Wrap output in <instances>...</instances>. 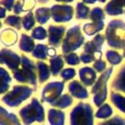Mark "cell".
Masks as SVG:
<instances>
[{"instance_id": "6da1fadb", "label": "cell", "mask_w": 125, "mask_h": 125, "mask_svg": "<svg viewBox=\"0 0 125 125\" xmlns=\"http://www.w3.org/2000/svg\"><path fill=\"white\" fill-rule=\"evenodd\" d=\"M20 116L24 125H30L34 121H44V108L37 99H32L31 103L20 110Z\"/></svg>"}, {"instance_id": "7a4b0ae2", "label": "cell", "mask_w": 125, "mask_h": 125, "mask_svg": "<svg viewBox=\"0 0 125 125\" xmlns=\"http://www.w3.org/2000/svg\"><path fill=\"white\" fill-rule=\"evenodd\" d=\"M70 125H93V109L89 104L79 103L71 110Z\"/></svg>"}, {"instance_id": "3957f363", "label": "cell", "mask_w": 125, "mask_h": 125, "mask_svg": "<svg viewBox=\"0 0 125 125\" xmlns=\"http://www.w3.org/2000/svg\"><path fill=\"white\" fill-rule=\"evenodd\" d=\"M33 92V89L27 86H15L11 92L6 94L2 101L9 106H18L24 100H26Z\"/></svg>"}, {"instance_id": "277c9868", "label": "cell", "mask_w": 125, "mask_h": 125, "mask_svg": "<svg viewBox=\"0 0 125 125\" xmlns=\"http://www.w3.org/2000/svg\"><path fill=\"white\" fill-rule=\"evenodd\" d=\"M22 69L14 71V77L22 83H29L36 86V75H35V64L26 57H22Z\"/></svg>"}, {"instance_id": "5b68a950", "label": "cell", "mask_w": 125, "mask_h": 125, "mask_svg": "<svg viewBox=\"0 0 125 125\" xmlns=\"http://www.w3.org/2000/svg\"><path fill=\"white\" fill-rule=\"evenodd\" d=\"M111 71H112V68H108L105 72H104L92 88V93L95 95L94 96V103L97 106L103 105V103L106 99V94H107L106 81H107Z\"/></svg>"}, {"instance_id": "8992f818", "label": "cell", "mask_w": 125, "mask_h": 125, "mask_svg": "<svg viewBox=\"0 0 125 125\" xmlns=\"http://www.w3.org/2000/svg\"><path fill=\"white\" fill-rule=\"evenodd\" d=\"M116 36H119V39L124 47L125 45V24L122 21L115 20L109 22L106 29V39L110 46L113 45Z\"/></svg>"}, {"instance_id": "52a82bcc", "label": "cell", "mask_w": 125, "mask_h": 125, "mask_svg": "<svg viewBox=\"0 0 125 125\" xmlns=\"http://www.w3.org/2000/svg\"><path fill=\"white\" fill-rule=\"evenodd\" d=\"M83 36L80 34V26L76 25L68 30L65 40L62 45L63 53H68L72 50L79 48V46L83 43Z\"/></svg>"}, {"instance_id": "ba28073f", "label": "cell", "mask_w": 125, "mask_h": 125, "mask_svg": "<svg viewBox=\"0 0 125 125\" xmlns=\"http://www.w3.org/2000/svg\"><path fill=\"white\" fill-rule=\"evenodd\" d=\"M62 89H63V82L55 81L47 84L42 92V101L52 104L55 101H57L60 98Z\"/></svg>"}, {"instance_id": "9c48e42d", "label": "cell", "mask_w": 125, "mask_h": 125, "mask_svg": "<svg viewBox=\"0 0 125 125\" xmlns=\"http://www.w3.org/2000/svg\"><path fill=\"white\" fill-rule=\"evenodd\" d=\"M51 13L56 21H65L71 19L73 9L70 6H54Z\"/></svg>"}, {"instance_id": "30bf717a", "label": "cell", "mask_w": 125, "mask_h": 125, "mask_svg": "<svg viewBox=\"0 0 125 125\" xmlns=\"http://www.w3.org/2000/svg\"><path fill=\"white\" fill-rule=\"evenodd\" d=\"M3 62L8 64V66L11 69L16 71L17 67L20 64V57L17 56V54H15L14 52L9 51L7 49L2 50L0 52V63H3Z\"/></svg>"}, {"instance_id": "8fae6325", "label": "cell", "mask_w": 125, "mask_h": 125, "mask_svg": "<svg viewBox=\"0 0 125 125\" xmlns=\"http://www.w3.org/2000/svg\"><path fill=\"white\" fill-rule=\"evenodd\" d=\"M68 90H69L70 94L73 97L77 98V99H86V98H88V92H87V90L78 81H72L71 83H69Z\"/></svg>"}, {"instance_id": "7c38bea8", "label": "cell", "mask_w": 125, "mask_h": 125, "mask_svg": "<svg viewBox=\"0 0 125 125\" xmlns=\"http://www.w3.org/2000/svg\"><path fill=\"white\" fill-rule=\"evenodd\" d=\"M0 125H21L19 118L0 106Z\"/></svg>"}, {"instance_id": "4fadbf2b", "label": "cell", "mask_w": 125, "mask_h": 125, "mask_svg": "<svg viewBox=\"0 0 125 125\" xmlns=\"http://www.w3.org/2000/svg\"><path fill=\"white\" fill-rule=\"evenodd\" d=\"M48 119H49L50 125H63L64 112L60 109L51 108L48 111Z\"/></svg>"}, {"instance_id": "5bb4252c", "label": "cell", "mask_w": 125, "mask_h": 125, "mask_svg": "<svg viewBox=\"0 0 125 125\" xmlns=\"http://www.w3.org/2000/svg\"><path fill=\"white\" fill-rule=\"evenodd\" d=\"M49 30H50V40H49L50 44H52L54 46L59 45V43L61 41V38H62V36L63 34L64 27L63 26L50 25Z\"/></svg>"}, {"instance_id": "9a60e30c", "label": "cell", "mask_w": 125, "mask_h": 125, "mask_svg": "<svg viewBox=\"0 0 125 125\" xmlns=\"http://www.w3.org/2000/svg\"><path fill=\"white\" fill-rule=\"evenodd\" d=\"M79 75H80V78H81L83 84L86 86L92 85L96 79V72L90 67L81 68L79 70Z\"/></svg>"}, {"instance_id": "2e32d148", "label": "cell", "mask_w": 125, "mask_h": 125, "mask_svg": "<svg viewBox=\"0 0 125 125\" xmlns=\"http://www.w3.org/2000/svg\"><path fill=\"white\" fill-rule=\"evenodd\" d=\"M111 87L112 89L122 91L125 93V65L122 67V69H120L119 73L117 74L115 79L112 81Z\"/></svg>"}, {"instance_id": "e0dca14e", "label": "cell", "mask_w": 125, "mask_h": 125, "mask_svg": "<svg viewBox=\"0 0 125 125\" xmlns=\"http://www.w3.org/2000/svg\"><path fill=\"white\" fill-rule=\"evenodd\" d=\"M125 4V0H112L108 3L105 11L110 15H119L122 13V6Z\"/></svg>"}, {"instance_id": "ac0fdd59", "label": "cell", "mask_w": 125, "mask_h": 125, "mask_svg": "<svg viewBox=\"0 0 125 125\" xmlns=\"http://www.w3.org/2000/svg\"><path fill=\"white\" fill-rule=\"evenodd\" d=\"M11 81V77L8 72L0 67V94L5 93L9 89V83Z\"/></svg>"}, {"instance_id": "d6986e66", "label": "cell", "mask_w": 125, "mask_h": 125, "mask_svg": "<svg viewBox=\"0 0 125 125\" xmlns=\"http://www.w3.org/2000/svg\"><path fill=\"white\" fill-rule=\"evenodd\" d=\"M71 104H72V98H71L69 95L65 94V95L60 97V98H59L57 101H55L51 105L56 106V107H59V108H64V107L69 106Z\"/></svg>"}, {"instance_id": "ffe728a7", "label": "cell", "mask_w": 125, "mask_h": 125, "mask_svg": "<svg viewBox=\"0 0 125 125\" xmlns=\"http://www.w3.org/2000/svg\"><path fill=\"white\" fill-rule=\"evenodd\" d=\"M110 100L115 104V106L117 108H119L121 111H123L125 113V97L112 92L110 94Z\"/></svg>"}, {"instance_id": "44dd1931", "label": "cell", "mask_w": 125, "mask_h": 125, "mask_svg": "<svg viewBox=\"0 0 125 125\" xmlns=\"http://www.w3.org/2000/svg\"><path fill=\"white\" fill-rule=\"evenodd\" d=\"M37 68H38V72H39V81H40V83H43L49 78L51 70H49L47 64H45L44 62H39L37 63Z\"/></svg>"}, {"instance_id": "7402d4cb", "label": "cell", "mask_w": 125, "mask_h": 125, "mask_svg": "<svg viewBox=\"0 0 125 125\" xmlns=\"http://www.w3.org/2000/svg\"><path fill=\"white\" fill-rule=\"evenodd\" d=\"M20 46H21V49L22 51H24V52H30L34 48V43H33V40L29 36H27L26 34H22L21 35V40Z\"/></svg>"}, {"instance_id": "603a6c76", "label": "cell", "mask_w": 125, "mask_h": 125, "mask_svg": "<svg viewBox=\"0 0 125 125\" xmlns=\"http://www.w3.org/2000/svg\"><path fill=\"white\" fill-rule=\"evenodd\" d=\"M1 38H2L3 43H5L6 45H12L17 40V34L11 29H6L1 34Z\"/></svg>"}, {"instance_id": "cb8c5ba5", "label": "cell", "mask_w": 125, "mask_h": 125, "mask_svg": "<svg viewBox=\"0 0 125 125\" xmlns=\"http://www.w3.org/2000/svg\"><path fill=\"white\" fill-rule=\"evenodd\" d=\"M111 114H112L111 107L107 104H103L100 106V108L96 112V117L100 118V119H105V118L109 117Z\"/></svg>"}, {"instance_id": "d4e9b609", "label": "cell", "mask_w": 125, "mask_h": 125, "mask_svg": "<svg viewBox=\"0 0 125 125\" xmlns=\"http://www.w3.org/2000/svg\"><path fill=\"white\" fill-rule=\"evenodd\" d=\"M50 66H51V73L53 75H57L61 68L62 67L63 65V62H62V60L61 59V57H55L54 59H52L50 61Z\"/></svg>"}, {"instance_id": "484cf974", "label": "cell", "mask_w": 125, "mask_h": 125, "mask_svg": "<svg viewBox=\"0 0 125 125\" xmlns=\"http://www.w3.org/2000/svg\"><path fill=\"white\" fill-rule=\"evenodd\" d=\"M51 10L47 8H40L36 11V20L40 23H44L50 18Z\"/></svg>"}, {"instance_id": "4316f807", "label": "cell", "mask_w": 125, "mask_h": 125, "mask_svg": "<svg viewBox=\"0 0 125 125\" xmlns=\"http://www.w3.org/2000/svg\"><path fill=\"white\" fill-rule=\"evenodd\" d=\"M88 15H90L89 8L82 3H78L77 9H76V18L77 19H86V18H88Z\"/></svg>"}, {"instance_id": "83f0119b", "label": "cell", "mask_w": 125, "mask_h": 125, "mask_svg": "<svg viewBox=\"0 0 125 125\" xmlns=\"http://www.w3.org/2000/svg\"><path fill=\"white\" fill-rule=\"evenodd\" d=\"M98 125H125V118H123L119 115H116L106 121L100 122Z\"/></svg>"}, {"instance_id": "f1b7e54d", "label": "cell", "mask_w": 125, "mask_h": 125, "mask_svg": "<svg viewBox=\"0 0 125 125\" xmlns=\"http://www.w3.org/2000/svg\"><path fill=\"white\" fill-rule=\"evenodd\" d=\"M48 51V48L47 46L45 45H38L35 47V50L33 51V56L35 58H38V59H43L45 60L46 59V52Z\"/></svg>"}, {"instance_id": "f546056e", "label": "cell", "mask_w": 125, "mask_h": 125, "mask_svg": "<svg viewBox=\"0 0 125 125\" xmlns=\"http://www.w3.org/2000/svg\"><path fill=\"white\" fill-rule=\"evenodd\" d=\"M106 58H107V61L111 64H117L122 61L121 56H119L118 53L113 52V51H107L106 52Z\"/></svg>"}, {"instance_id": "4dcf8cb0", "label": "cell", "mask_w": 125, "mask_h": 125, "mask_svg": "<svg viewBox=\"0 0 125 125\" xmlns=\"http://www.w3.org/2000/svg\"><path fill=\"white\" fill-rule=\"evenodd\" d=\"M34 21H35V20H34V18H33V16H32L31 13H29L28 15H26L23 18V26H24V28L25 29H30L33 26Z\"/></svg>"}, {"instance_id": "1f68e13d", "label": "cell", "mask_w": 125, "mask_h": 125, "mask_svg": "<svg viewBox=\"0 0 125 125\" xmlns=\"http://www.w3.org/2000/svg\"><path fill=\"white\" fill-rule=\"evenodd\" d=\"M32 36L35 39H38V40L44 39L46 37V30L42 27H36L32 32Z\"/></svg>"}, {"instance_id": "d6a6232c", "label": "cell", "mask_w": 125, "mask_h": 125, "mask_svg": "<svg viewBox=\"0 0 125 125\" xmlns=\"http://www.w3.org/2000/svg\"><path fill=\"white\" fill-rule=\"evenodd\" d=\"M20 22H21V19L17 16H11L6 20V23L16 26L17 28H21V24H19Z\"/></svg>"}, {"instance_id": "836d02e7", "label": "cell", "mask_w": 125, "mask_h": 125, "mask_svg": "<svg viewBox=\"0 0 125 125\" xmlns=\"http://www.w3.org/2000/svg\"><path fill=\"white\" fill-rule=\"evenodd\" d=\"M65 61L68 64H78L79 63V59L76 56V54H69V55H65Z\"/></svg>"}, {"instance_id": "e575fe53", "label": "cell", "mask_w": 125, "mask_h": 125, "mask_svg": "<svg viewBox=\"0 0 125 125\" xmlns=\"http://www.w3.org/2000/svg\"><path fill=\"white\" fill-rule=\"evenodd\" d=\"M62 77L64 79V80H69L71 79L72 77H74L75 75V70L72 69V68H66L64 70H62V72L61 73Z\"/></svg>"}, {"instance_id": "d590c367", "label": "cell", "mask_w": 125, "mask_h": 125, "mask_svg": "<svg viewBox=\"0 0 125 125\" xmlns=\"http://www.w3.org/2000/svg\"><path fill=\"white\" fill-rule=\"evenodd\" d=\"M94 67L97 69V71L99 72H102L103 70H104L105 68V62H103V61H97L94 64Z\"/></svg>"}, {"instance_id": "8d00e7d4", "label": "cell", "mask_w": 125, "mask_h": 125, "mask_svg": "<svg viewBox=\"0 0 125 125\" xmlns=\"http://www.w3.org/2000/svg\"><path fill=\"white\" fill-rule=\"evenodd\" d=\"M9 10H11V8H12V5H13V3H14V0H5L4 2H2Z\"/></svg>"}, {"instance_id": "74e56055", "label": "cell", "mask_w": 125, "mask_h": 125, "mask_svg": "<svg viewBox=\"0 0 125 125\" xmlns=\"http://www.w3.org/2000/svg\"><path fill=\"white\" fill-rule=\"evenodd\" d=\"M48 53H49V56L53 57V56H55V54H56V51H55L54 49H48Z\"/></svg>"}, {"instance_id": "f35d334b", "label": "cell", "mask_w": 125, "mask_h": 125, "mask_svg": "<svg viewBox=\"0 0 125 125\" xmlns=\"http://www.w3.org/2000/svg\"><path fill=\"white\" fill-rule=\"evenodd\" d=\"M5 17V9L0 7V18H3Z\"/></svg>"}, {"instance_id": "ab89813d", "label": "cell", "mask_w": 125, "mask_h": 125, "mask_svg": "<svg viewBox=\"0 0 125 125\" xmlns=\"http://www.w3.org/2000/svg\"><path fill=\"white\" fill-rule=\"evenodd\" d=\"M85 2H87V3H90V4H92V3H94L96 0H84Z\"/></svg>"}, {"instance_id": "60d3db41", "label": "cell", "mask_w": 125, "mask_h": 125, "mask_svg": "<svg viewBox=\"0 0 125 125\" xmlns=\"http://www.w3.org/2000/svg\"><path fill=\"white\" fill-rule=\"evenodd\" d=\"M57 1H66V2H70L72 0H57Z\"/></svg>"}, {"instance_id": "b9f144b4", "label": "cell", "mask_w": 125, "mask_h": 125, "mask_svg": "<svg viewBox=\"0 0 125 125\" xmlns=\"http://www.w3.org/2000/svg\"><path fill=\"white\" fill-rule=\"evenodd\" d=\"M48 0H40V2H43V3H45V2H47Z\"/></svg>"}, {"instance_id": "7bdbcfd3", "label": "cell", "mask_w": 125, "mask_h": 125, "mask_svg": "<svg viewBox=\"0 0 125 125\" xmlns=\"http://www.w3.org/2000/svg\"><path fill=\"white\" fill-rule=\"evenodd\" d=\"M99 1H101V2H104L105 0H99Z\"/></svg>"}, {"instance_id": "ee69618b", "label": "cell", "mask_w": 125, "mask_h": 125, "mask_svg": "<svg viewBox=\"0 0 125 125\" xmlns=\"http://www.w3.org/2000/svg\"><path fill=\"white\" fill-rule=\"evenodd\" d=\"M124 57H125V50H124Z\"/></svg>"}, {"instance_id": "f6af8a7d", "label": "cell", "mask_w": 125, "mask_h": 125, "mask_svg": "<svg viewBox=\"0 0 125 125\" xmlns=\"http://www.w3.org/2000/svg\"><path fill=\"white\" fill-rule=\"evenodd\" d=\"M0 26H1V23H0Z\"/></svg>"}]
</instances>
